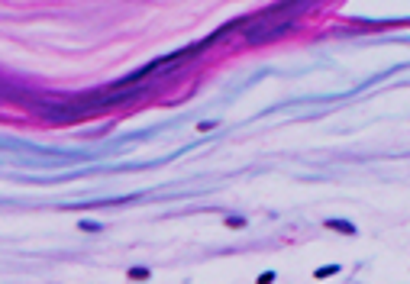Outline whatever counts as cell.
Here are the masks:
<instances>
[{
  "label": "cell",
  "instance_id": "1",
  "mask_svg": "<svg viewBox=\"0 0 410 284\" xmlns=\"http://www.w3.org/2000/svg\"><path fill=\"white\" fill-rule=\"evenodd\" d=\"M297 10L294 3H281V7H271L265 13H256L242 20V39L249 46H262V42H275V39L294 32L297 26Z\"/></svg>",
  "mask_w": 410,
  "mask_h": 284
},
{
  "label": "cell",
  "instance_id": "2",
  "mask_svg": "<svg viewBox=\"0 0 410 284\" xmlns=\"http://www.w3.org/2000/svg\"><path fill=\"white\" fill-rule=\"evenodd\" d=\"M326 230H336V232H346V236H356V226L346 220H326Z\"/></svg>",
  "mask_w": 410,
  "mask_h": 284
},
{
  "label": "cell",
  "instance_id": "3",
  "mask_svg": "<svg viewBox=\"0 0 410 284\" xmlns=\"http://www.w3.org/2000/svg\"><path fill=\"white\" fill-rule=\"evenodd\" d=\"M336 271H339V265H323V268L313 271V278H317V281H323V278H333Z\"/></svg>",
  "mask_w": 410,
  "mask_h": 284
},
{
  "label": "cell",
  "instance_id": "4",
  "mask_svg": "<svg viewBox=\"0 0 410 284\" xmlns=\"http://www.w3.org/2000/svg\"><path fill=\"white\" fill-rule=\"evenodd\" d=\"M149 275H152V271L142 268V265L139 268H129V281H149Z\"/></svg>",
  "mask_w": 410,
  "mask_h": 284
},
{
  "label": "cell",
  "instance_id": "5",
  "mask_svg": "<svg viewBox=\"0 0 410 284\" xmlns=\"http://www.w3.org/2000/svg\"><path fill=\"white\" fill-rule=\"evenodd\" d=\"M226 226H230V230H242L246 220H242V216H226Z\"/></svg>",
  "mask_w": 410,
  "mask_h": 284
},
{
  "label": "cell",
  "instance_id": "6",
  "mask_svg": "<svg viewBox=\"0 0 410 284\" xmlns=\"http://www.w3.org/2000/svg\"><path fill=\"white\" fill-rule=\"evenodd\" d=\"M275 281V271H265V275H258V284H271Z\"/></svg>",
  "mask_w": 410,
  "mask_h": 284
},
{
  "label": "cell",
  "instance_id": "7",
  "mask_svg": "<svg viewBox=\"0 0 410 284\" xmlns=\"http://www.w3.org/2000/svg\"><path fill=\"white\" fill-rule=\"evenodd\" d=\"M81 230H91V232H97L101 226H97V223H87V220H81Z\"/></svg>",
  "mask_w": 410,
  "mask_h": 284
},
{
  "label": "cell",
  "instance_id": "8",
  "mask_svg": "<svg viewBox=\"0 0 410 284\" xmlns=\"http://www.w3.org/2000/svg\"><path fill=\"white\" fill-rule=\"evenodd\" d=\"M213 126H217V123H213V120H204V123L197 126V129H201V132H207V129H213Z\"/></svg>",
  "mask_w": 410,
  "mask_h": 284
}]
</instances>
